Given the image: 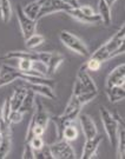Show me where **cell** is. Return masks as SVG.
Masks as SVG:
<instances>
[{
  "mask_svg": "<svg viewBox=\"0 0 125 159\" xmlns=\"http://www.w3.org/2000/svg\"><path fill=\"white\" fill-rule=\"evenodd\" d=\"M124 39H125V26L122 25L114 35H112L110 39L103 44L98 50L90 54V57L99 60L100 63H105L110 59L114 58L118 54L124 53Z\"/></svg>",
  "mask_w": 125,
  "mask_h": 159,
  "instance_id": "6da1fadb",
  "label": "cell"
},
{
  "mask_svg": "<svg viewBox=\"0 0 125 159\" xmlns=\"http://www.w3.org/2000/svg\"><path fill=\"white\" fill-rule=\"evenodd\" d=\"M81 107H83V105L79 102L78 98L72 94L70 100H68L67 105L65 106V110L62 111V113L57 116V117H51L50 121H52L57 127L58 138L59 139H62V131L65 129V126L73 123L76 118H78L80 111H81Z\"/></svg>",
  "mask_w": 125,
  "mask_h": 159,
  "instance_id": "7a4b0ae2",
  "label": "cell"
},
{
  "mask_svg": "<svg viewBox=\"0 0 125 159\" xmlns=\"http://www.w3.org/2000/svg\"><path fill=\"white\" fill-rule=\"evenodd\" d=\"M59 39L62 43V45L66 46L67 48H70L71 51H73L74 53L79 54L81 57H90L91 52L89 50V47L86 46V44L81 39H79L77 35H74L73 33L68 32V31H62L59 33Z\"/></svg>",
  "mask_w": 125,
  "mask_h": 159,
  "instance_id": "3957f363",
  "label": "cell"
},
{
  "mask_svg": "<svg viewBox=\"0 0 125 159\" xmlns=\"http://www.w3.org/2000/svg\"><path fill=\"white\" fill-rule=\"evenodd\" d=\"M99 113H100V119H102L103 126H104V130L108 134V138L110 140L111 146L116 148V144H117V132H118V127L119 124L117 123V120L114 119L113 114L111 113L106 107L99 108Z\"/></svg>",
  "mask_w": 125,
  "mask_h": 159,
  "instance_id": "277c9868",
  "label": "cell"
},
{
  "mask_svg": "<svg viewBox=\"0 0 125 159\" xmlns=\"http://www.w3.org/2000/svg\"><path fill=\"white\" fill-rule=\"evenodd\" d=\"M53 159H76V152L70 142L65 139H59L57 143L49 145Z\"/></svg>",
  "mask_w": 125,
  "mask_h": 159,
  "instance_id": "5b68a950",
  "label": "cell"
},
{
  "mask_svg": "<svg viewBox=\"0 0 125 159\" xmlns=\"http://www.w3.org/2000/svg\"><path fill=\"white\" fill-rule=\"evenodd\" d=\"M17 19L20 30H21V34H23L24 39H27L33 33H35V29H37V21L27 17L23 11V7L20 5H17Z\"/></svg>",
  "mask_w": 125,
  "mask_h": 159,
  "instance_id": "8992f818",
  "label": "cell"
},
{
  "mask_svg": "<svg viewBox=\"0 0 125 159\" xmlns=\"http://www.w3.org/2000/svg\"><path fill=\"white\" fill-rule=\"evenodd\" d=\"M40 1V12L38 19L46 17L49 14L56 13V12H66L71 8L62 0H39Z\"/></svg>",
  "mask_w": 125,
  "mask_h": 159,
  "instance_id": "52a82bcc",
  "label": "cell"
},
{
  "mask_svg": "<svg viewBox=\"0 0 125 159\" xmlns=\"http://www.w3.org/2000/svg\"><path fill=\"white\" fill-rule=\"evenodd\" d=\"M2 120V119H1ZM1 142H0V159L6 158L12 146V130L11 124L1 121Z\"/></svg>",
  "mask_w": 125,
  "mask_h": 159,
  "instance_id": "ba28073f",
  "label": "cell"
},
{
  "mask_svg": "<svg viewBox=\"0 0 125 159\" xmlns=\"http://www.w3.org/2000/svg\"><path fill=\"white\" fill-rule=\"evenodd\" d=\"M78 118H79L80 126H81L83 133L85 136V139L93 138L98 134V129H97L96 123H95V120L91 116L86 113H79Z\"/></svg>",
  "mask_w": 125,
  "mask_h": 159,
  "instance_id": "9c48e42d",
  "label": "cell"
},
{
  "mask_svg": "<svg viewBox=\"0 0 125 159\" xmlns=\"http://www.w3.org/2000/svg\"><path fill=\"white\" fill-rule=\"evenodd\" d=\"M125 84V64H120L114 67L106 79V87L111 86H124Z\"/></svg>",
  "mask_w": 125,
  "mask_h": 159,
  "instance_id": "30bf717a",
  "label": "cell"
},
{
  "mask_svg": "<svg viewBox=\"0 0 125 159\" xmlns=\"http://www.w3.org/2000/svg\"><path fill=\"white\" fill-rule=\"evenodd\" d=\"M70 17L74 18L76 20H78L83 24H91V25H98V24H103L102 23V18L100 16L96 13L93 16H86L84 13H81L80 10L77 7V8H68L66 11Z\"/></svg>",
  "mask_w": 125,
  "mask_h": 159,
  "instance_id": "8fae6325",
  "label": "cell"
},
{
  "mask_svg": "<svg viewBox=\"0 0 125 159\" xmlns=\"http://www.w3.org/2000/svg\"><path fill=\"white\" fill-rule=\"evenodd\" d=\"M103 136L102 134H97L93 138H89L85 139V144H84V148H83V152H81V159H90L93 158L96 156V152L98 150V146L102 142Z\"/></svg>",
  "mask_w": 125,
  "mask_h": 159,
  "instance_id": "7c38bea8",
  "label": "cell"
},
{
  "mask_svg": "<svg viewBox=\"0 0 125 159\" xmlns=\"http://www.w3.org/2000/svg\"><path fill=\"white\" fill-rule=\"evenodd\" d=\"M35 104H37V108H35V112H34L32 117H33L34 121H35V125L40 126V127L46 130L47 124L51 119V114L49 113V111L44 107L43 102L40 100H35Z\"/></svg>",
  "mask_w": 125,
  "mask_h": 159,
  "instance_id": "4fadbf2b",
  "label": "cell"
},
{
  "mask_svg": "<svg viewBox=\"0 0 125 159\" xmlns=\"http://www.w3.org/2000/svg\"><path fill=\"white\" fill-rule=\"evenodd\" d=\"M26 89L29 90H32V91L35 93V94H40L43 97H46L51 100H56L57 99V96L53 91V89L50 87L49 85H45V84H34V83H26Z\"/></svg>",
  "mask_w": 125,
  "mask_h": 159,
  "instance_id": "5bb4252c",
  "label": "cell"
},
{
  "mask_svg": "<svg viewBox=\"0 0 125 159\" xmlns=\"http://www.w3.org/2000/svg\"><path fill=\"white\" fill-rule=\"evenodd\" d=\"M77 79L81 83V85L85 89V91H93V92L98 91L96 83L93 81V79L91 78V75L87 73V70H86L85 65H83V66L78 70V72H77Z\"/></svg>",
  "mask_w": 125,
  "mask_h": 159,
  "instance_id": "9a60e30c",
  "label": "cell"
},
{
  "mask_svg": "<svg viewBox=\"0 0 125 159\" xmlns=\"http://www.w3.org/2000/svg\"><path fill=\"white\" fill-rule=\"evenodd\" d=\"M26 93H27V89L25 86L18 87V89H16L13 91L12 96L10 97V104H11L12 111L19 110V107H20V105H21V102L24 100V98L26 96Z\"/></svg>",
  "mask_w": 125,
  "mask_h": 159,
  "instance_id": "2e32d148",
  "label": "cell"
},
{
  "mask_svg": "<svg viewBox=\"0 0 125 159\" xmlns=\"http://www.w3.org/2000/svg\"><path fill=\"white\" fill-rule=\"evenodd\" d=\"M64 60H65V57H64L62 54H60L59 52H52L51 58H50L49 63L46 64V66H47V74H49V77L57 72L58 67L62 65Z\"/></svg>",
  "mask_w": 125,
  "mask_h": 159,
  "instance_id": "e0dca14e",
  "label": "cell"
},
{
  "mask_svg": "<svg viewBox=\"0 0 125 159\" xmlns=\"http://www.w3.org/2000/svg\"><path fill=\"white\" fill-rule=\"evenodd\" d=\"M105 89H106V94H108L109 100L111 102H118L124 100L125 98L124 86H111V87H105Z\"/></svg>",
  "mask_w": 125,
  "mask_h": 159,
  "instance_id": "ac0fdd59",
  "label": "cell"
},
{
  "mask_svg": "<svg viewBox=\"0 0 125 159\" xmlns=\"http://www.w3.org/2000/svg\"><path fill=\"white\" fill-rule=\"evenodd\" d=\"M117 157L123 159L125 156V125H119L118 132H117Z\"/></svg>",
  "mask_w": 125,
  "mask_h": 159,
  "instance_id": "d6986e66",
  "label": "cell"
},
{
  "mask_svg": "<svg viewBox=\"0 0 125 159\" xmlns=\"http://www.w3.org/2000/svg\"><path fill=\"white\" fill-rule=\"evenodd\" d=\"M23 11L24 13L30 17L31 19H33L35 21H38V16H39V12H40V1L39 0H33L29 2L27 5H25L23 7Z\"/></svg>",
  "mask_w": 125,
  "mask_h": 159,
  "instance_id": "ffe728a7",
  "label": "cell"
},
{
  "mask_svg": "<svg viewBox=\"0 0 125 159\" xmlns=\"http://www.w3.org/2000/svg\"><path fill=\"white\" fill-rule=\"evenodd\" d=\"M98 14L102 18V23L105 25H110L111 20H112V16H111V6H109L105 0H99L98 2Z\"/></svg>",
  "mask_w": 125,
  "mask_h": 159,
  "instance_id": "44dd1931",
  "label": "cell"
},
{
  "mask_svg": "<svg viewBox=\"0 0 125 159\" xmlns=\"http://www.w3.org/2000/svg\"><path fill=\"white\" fill-rule=\"evenodd\" d=\"M34 102H35V93H34L32 90H29V89H27V93H26V96H25L23 102H21V105H20V107H19V111H20L21 113L29 112V111H31V110L33 108Z\"/></svg>",
  "mask_w": 125,
  "mask_h": 159,
  "instance_id": "7402d4cb",
  "label": "cell"
},
{
  "mask_svg": "<svg viewBox=\"0 0 125 159\" xmlns=\"http://www.w3.org/2000/svg\"><path fill=\"white\" fill-rule=\"evenodd\" d=\"M45 40V37L38 33H33L31 37H29L27 39H25V45L27 50H34L38 46H40Z\"/></svg>",
  "mask_w": 125,
  "mask_h": 159,
  "instance_id": "603a6c76",
  "label": "cell"
},
{
  "mask_svg": "<svg viewBox=\"0 0 125 159\" xmlns=\"http://www.w3.org/2000/svg\"><path fill=\"white\" fill-rule=\"evenodd\" d=\"M77 138H78V130H77L76 125L71 123L67 126H65V129L62 131V139H65L67 142H72V140H76Z\"/></svg>",
  "mask_w": 125,
  "mask_h": 159,
  "instance_id": "cb8c5ba5",
  "label": "cell"
},
{
  "mask_svg": "<svg viewBox=\"0 0 125 159\" xmlns=\"http://www.w3.org/2000/svg\"><path fill=\"white\" fill-rule=\"evenodd\" d=\"M12 16V6L10 0H1V20L7 24Z\"/></svg>",
  "mask_w": 125,
  "mask_h": 159,
  "instance_id": "d4e9b609",
  "label": "cell"
},
{
  "mask_svg": "<svg viewBox=\"0 0 125 159\" xmlns=\"http://www.w3.org/2000/svg\"><path fill=\"white\" fill-rule=\"evenodd\" d=\"M97 96H98V91L97 92L85 91V92H83V93H80L77 98H78V100H79V102L81 104V105H85V104H87V102H92Z\"/></svg>",
  "mask_w": 125,
  "mask_h": 159,
  "instance_id": "484cf974",
  "label": "cell"
},
{
  "mask_svg": "<svg viewBox=\"0 0 125 159\" xmlns=\"http://www.w3.org/2000/svg\"><path fill=\"white\" fill-rule=\"evenodd\" d=\"M0 110H1V119H2V121L10 124L8 123V117H10V113H11L12 111L11 104H10V98H6L4 104H2V106L0 107Z\"/></svg>",
  "mask_w": 125,
  "mask_h": 159,
  "instance_id": "4316f807",
  "label": "cell"
},
{
  "mask_svg": "<svg viewBox=\"0 0 125 159\" xmlns=\"http://www.w3.org/2000/svg\"><path fill=\"white\" fill-rule=\"evenodd\" d=\"M18 70L23 73L29 74L30 71L32 70V61L33 60H30V59H18Z\"/></svg>",
  "mask_w": 125,
  "mask_h": 159,
  "instance_id": "83f0119b",
  "label": "cell"
},
{
  "mask_svg": "<svg viewBox=\"0 0 125 159\" xmlns=\"http://www.w3.org/2000/svg\"><path fill=\"white\" fill-rule=\"evenodd\" d=\"M30 144H31V146L33 148L34 151H39L41 148L45 146V143H44V139H43V137L40 136H34L31 138V140H30Z\"/></svg>",
  "mask_w": 125,
  "mask_h": 159,
  "instance_id": "f1b7e54d",
  "label": "cell"
},
{
  "mask_svg": "<svg viewBox=\"0 0 125 159\" xmlns=\"http://www.w3.org/2000/svg\"><path fill=\"white\" fill-rule=\"evenodd\" d=\"M39 158H43V159H53L52 157V153L51 151H50V148L49 146H44V148L39 150V151H34V159H39Z\"/></svg>",
  "mask_w": 125,
  "mask_h": 159,
  "instance_id": "f546056e",
  "label": "cell"
},
{
  "mask_svg": "<svg viewBox=\"0 0 125 159\" xmlns=\"http://www.w3.org/2000/svg\"><path fill=\"white\" fill-rule=\"evenodd\" d=\"M100 66H102V63H100L99 60H97V59H95V58H92V57L89 58V60H87L85 64L86 70H87V71H93V72L99 71Z\"/></svg>",
  "mask_w": 125,
  "mask_h": 159,
  "instance_id": "4dcf8cb0",
  "label": "cell"
},
{
  "mask_svg": "<svg viewBox=\"0 0 125 159\" xmlns=\"http://www.w3.org/2000/svg\"><path fill=\"white\" fill-rule=\"evenodd\" d=\"M24 113H21L19 110H14V111H11L10 113V117H8V123L10 124H18L23 120Z\"/></svg>",
  "mask_w": 125,
  "mask_h": 159,
  "instance_id": "1f68e13d",
  "label": "cell"
},
{
  "mask_svg": "<svg viewBox=\"0 0 125 159\" xmlns=\"http://www.w3.org/2000/svg\"><path fill=\"white\" fill-rule=\"evenodd\" d=\"M21 158L23 159H34V150H33V148L31 146L30 143L25 142V146H24V151H23Z\"/></svg>",
  "mask_w": 125,
  "mask_h": 159,
  "instance_id": "d6a6232c",
  "label": "cell"
},
{
  "mask_svg": "<svg viewBox=\"0 0 125 159\" xmlns=\"http://www.w3.org/2000/svg\"><path fill=\"white\" fill-rule=\"evenodd\" d=\"M83 92H85V89L83 87V85H81V83H80L78 79H76V81H74L73 84V90H72V94L76 97H78L80 94V93H83Z\"/></svg>",
  "mask_w": 125,
  "mask_h": 159,
  "instance_id": "836d02e7",
  "label": "cell"
},
{
  "mask_svg": "<svg viewBox=\"0 0 125 159\" xmlns=\"http://www.w3.org/2000/svg\"><path fill=\"white\" fill-rule=\"evenodd\" d=\"M78 8L80 10L81 13H84V14H86V16H93V14H96V12H95V10H93V7L90 5H80Z\"/></svg>",
  "mask_w": 125,
  "mask_h": 159,
  "instance_id": "e575fe53",
  "label": "cell"
},
{
  "mask_svg": "<svg viewBox=\"0 0 125 159\" xmlns=\"http://www.w3.org/2000/svg\"><path fill=\"white\" fill-rule=\"evenodd\" d=\"M62 1H64L66 5H68L71 8H77V7H79L80 4L78 0H62Z\"/></svg>",
  "mask_w": 125,
  "mask_h": 159,
  "instance_id": "d590c367",
  "label": "cell"
},
{
  "mask_svg": "<svg viewBox=\"0 0 125 159\" xmlns=\"http://www.w3.org/2000/svg\"><path fill=\"white\" fill-rule=\"evenodd\" d=\"M116 1H117V0H105V2H106L109 6H112L114 2H116Z\"/></svg>",
  "mask_w": 125,
  "mask_h": 159,
  "instance_id": "8d00e7d4",
  "label": "cell"
},
{
  "mask_svg": "<svg viewBox=\"0 0 125 159\" xmlns=\"http://www.w3.org/2000/svg\"><path fill=\"white\" fill-rule=\"evenodd\" d=\"M1 110H0V127H1ZM0 142H1V130H0Z\"/></svg>",
  "mask_w": 125,
  "mask_h": 159,
  "instance_id": "74e56055",
  "label": "cell"
},
{
  "mask_svg": "<svg viewBox=\"0 0 125 159\" xmlns=\"http://www.w3.org/2000/svg\"><path fill=\"white\" fill-rule=\"evenodd\" d=\"M0 19H1V0H0Z\"/></svg>",
  "mask_w": 125,
  "mask_h": 159,
  "instance_id": "f35d334b",
  "label": "cell"
},
{
  "mask_svg": "<svg viewBox=\"0 0 125 159\" xmlns=\"http://www.w3.org/2000/svg\"><path fill=\"white\" fill-rule=\"evenodd\" d=\"M1 60H5V59H4V57H2V58H0V61H1Z\"/></svg>",
  "mask_w": 125,
  "mask_h": 159,
  "instance_id": "ab89813d",
  "label": "cell"
}]
</instances>
